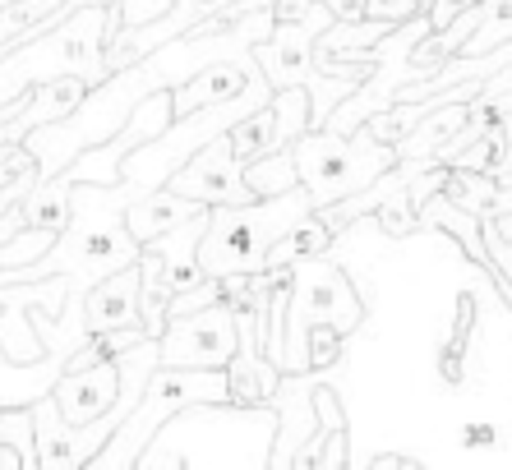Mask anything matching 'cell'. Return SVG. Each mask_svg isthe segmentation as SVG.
I'll list each match as a JSON object with an SVG mask.
<instances>
[{
    "mask_svg": "<svg viewBox=\"0 0 512 470\" xmlns=\"http://www.w3.org/2000/svg\"><path fill=\"white\" fill-rule=\"evenodd\" d=\"M314 212L305 185H291L273 199L227 203L208 208V226L199 235V268L208 277H231V272H263V254L282 240L291 226H300Z\"/></svg>",
    "mask_w": 512,
    "mask_h": 470,
    "instance_id": "obj_1",
    "label": "cell"
},
{
    "mask_svg": "<svg viewBox=\"0 0 512 470\" xmlns=\"http://www.w3.org/2000/svg\"><path fill=\"white\" fill-rule=\"evenodd\" d=\"M199 401H227V369H167L157 365L153 378L143 383V397L130 406V415L116 424V434L97 447V457L88 466H116L134 470L139 452L153 443V434L185 406Z\"/></svg>",
    "mask_w": 512,
    "mask_h": 470,
    "instance_id": "obj_2",
    "label": "cell"
},
{
    "mask_svg": "<svg viewBox=\"0 0 512 470\" xmlns=\"http://www.w3.org/2000/svg\"><path fill=\"white\" fill-rule=\"evenodd\" d=\"M314 323H328L342 337L365 323V300L351 291L346 272L328 263V254L291 263V300H286V323H282V374H310L305 332Z\"/></svg>",
    "mask_w": 512,
    "mask_h": 470,
    "instance_id": "obj_3",
    "label": "cell"
},
{
    "mask_svg": "<svg viewBox=\"0 0 512 470\" xmlns=\"http://www.w3.org/2000/svg\"><path fill=\"white\" fill-rule=\"evenodd\" d=\"M291 153H296L300 185H305V194H310L314 208L374 185L388 166H397L393 143L370 139L365 130L337 134V130H323L319 125V130L300 134V139L291 143Z\"/></svg>",
    "mask_w": 512,
    "mask_h": 470,
    "instance_id": "obj_4",
    "label": "cell"
},
{
    "mask_svg": "<svg viewBox=\"0 0 512 470\" xmlns=\"http://www.w3.org/2000/svg\"><path fill=\"white\" fill-rule=\"evenodd\" d=\"M231 355H236V314L227 300L167 318V328L157 332V365L167 369H227Z\"/></svg>",
    "mask_w": 512,
    "mask_h": 470,
    "instance_id": "obj_5",
    "label": "cell"
},
{
    "mask_svg": "<svg viewBox=\"0 0 512 470\" xmlns=\"http://www.w3.org/2000/svg\"><path fill=\"white\" fill-rule=\"evenodd\" d=\"M167 189L203 203V208H227V203L254 199L250 185H245V166L236 162V153H231V143H227V130L213 134L203 148H194V153L171 171Z\"/></svg>",
    "mask_w": 512,
    "mask_h": 470,
    "instance_id": "obj_6",
    "label": "cell"
},
{
    "mask_svg": "<svg viewBox=\"0 0 512 470\" xmlns=\"http://www.w3.org/2000/svg\"><path fill=\"white\" fill-rule=\"evenodd\" d=\"M47 392L65 424H93L116 406L120 369H116V360H97L88 369H65V374H56V383Z\"/></svg>",
    "mask_w": 512,
    "mask_h": 470,
    "instance_id": "obj_7",
    "label": "cell"
},
{
    "mask_svg": "<svg viewBox=\"0 0 512 470\" xmlns=\"http://www.w3.org/2000/svg\"><path fill=\"white\" fill-rule=\"evenodd\" d=\"M84 332H111V328H134L139 318V263H125V268L97 277L84 291Z\"/></svg>",
    "mask_w": 512,
    "mask_h": 470,
    "instance_id": "obj_8",
    "label": "cell"
},
{
    "mask_svg": "<svg viewBox=\"0 0 512 470\" xmlns=\"http://www.w3.org/2000/svg\"><path fill=\"white\" fill-rule=\"evenodd\" d=\"M254 74V60L250 56H227V60H213V65H203L199 74L190 79L171 83V111L176 116H190L199 106H213L222 97H236Z\"/></svg>",
    "mask_w": 512,
    "mask_h": 470,
    "instance_id": "obj_9",
    "label": "cell"
},
{
    "mask_svg": "<svg viewBox=\"0 0 512 470\" xmlns=\"http://www.w3.org/2000/svg\"><path fill=\"white\" fill-rule=\"evenodd\" d=\"M33 434H37V470H79L88 466L79 424H65L51 392L33 397Z\"/></svg>",
    "mask_w": 512,
    "mask_h": 470,
    "instance_id": "obj_10",
    "label": "cell"
},
{
    "mask_svg": "<svg viewBox=\"0 0 512 470\" xmlns=\"http://www.w3.org/2000/svg\"><path fill=\"white\" fill-rule=\"evenodd\" d=\"M310 397H314V420H319V429H314L310 443L291 457V466H319V470L351 466V457H346V415H342V406H337V392L314 388Z\"/></svg>",
    "mask_w": 512,
    "mask_h": 470,
    "instance_id": "obj_11",
    "label": "cell"
},
{
    "mask_svg": "<svg viewBox=\"0 0 512 470\" xmlns=\"http://www.w3.org/2000/svg\"><path fill=\"white\" fill-rule=\"evenodd\" d=\"M199 212H203V203L185 199V194H176V189H167V185H157V189H143L139 199L125 203V231L143 245V240H153V235L171 231V226L190 222Z\"/></svg>",
    "mask_w": 512,
    "mask_h": 470,
    "instance_id": "obj_12",
    "label": "cell"
},
{
    "mask_svg": "<svg viewBox=\"0 0 512 470\" xmlns=\"http://www.w3.org/2000/svg\"><path fill=\"white\" fill-rule=\"evenodd\" d=\"M70 185L74 180L65 171L56 176H37L33 189L19 199V212H24V226H37V231L60 235L65 222H70Z\"/></svg>",
    "mask_w": 512,
    "mask_h": 470,
    "instance_id": "obj_13",
    "label": "cell"
},
{
    "mask_svg": "<svg viewBox=\"0 0 512 470\" xmlns=\"http://www.w3.org/2000/svg\"><path fill=\"white\" fill-rule=\"evenodd\" d=\"M0 466H5V470H37L33 401L0 406Z\"/></svg>",
    "mask_w": 512,
    "mask_h": 470,
    "instance_id": "obj_14",
    "label": "cell"
},
{
    "mask_svg": "<svg viewBox=\"0 0 512 470\" xmlns=\"http://www.w3.org/2000/svg\"><path fill=\"white\" fill-rule=\"evenodd\" d=\"M268 106H273V139H277V148H291L305 130H314V106H310V88H305V83L273 88Z\"/></svg>",
    "mask_w": 512,
    "mask_h": 470,
    "instance_id": "obj_15",
    "label": "cell"
},
{
    "mask_svg": "<svg viewBox=\"0 0 512 470\" xmlns=\"http://www.w3.org/2000/svg\"><path fill=\"white\" fill-rule=\"evenodd\" d=\"M245 185H250L254 199H273L282 189L300 185L296 153H291V148H273V153L250 157V162H245Z\"/></svg>",
    "mask_w": 512,
    "mask_h": 470,
    "instance_id": "obj_16",
    "label": "cell"
},
{
    "mask_svg": "<svg viewBox=\"0 0 512 470\" xmlns=\"http://www.w3.org/2000/svg\"><path fill=\"white\" fill-rule=\"evenodd\" d=\"M512 37V0H480V19L457 56H485Z\"/></svg>",
    "mask_w": 512,
    "mask_h": 470,
    "instance_id": "obj_17",
    "label": "cell"
},
{
    "mask_svg": "<svg viewBox=\"0 0 512 470\" xmlns=\"http://www.w3.org/2000/svg\"><path fill=\"white\" fill-rule=\"evenodd\" d=\"M305 346H310V369L342 365V332L328 328V323H314V328L305 332Z\"/></svg>",
    "mask_w": 512,
    "mask_h": 470,
    "instance_id": "obj_18",
    "label": "cell"
},
{
    "mask_svg": "<svg viewBox=\"0 0 512 470\" xmlns=\"http://www.w3.org/2000/svg\"><path fill=\"white\" fill-rule=\"evenodd\" d=\"M176 0H120L116 10H120V28H143V24H153L157 14H167Z\"/></svg>",
    "mask_w": 512,
    "mask_h": 470,
    "instance_id": "obj_19",
    "label": "cell"
},
{
    "mask_svg": "<svg viewBox=\"0 0 512 470\" xmlns=\"http://www.w3.org/2000/svg\"><path fill=\"white\" fill-rule=\"evenodd\" d=\"M420 5L416 0H365V14L370 19H388V24H402V19H411Z\"/></svg>",
    "mask_w": 512,
    "mask_h": 470,
    "instance_id": "obj_20",
    "label": "cell"
},
{
    "mask_svg": "<svg viewBox=\"0 0 512 470\" xmlns=\"http://www.w3.org/2000/svg\"><path fill=\"white\" fill-rule=\"evenodd\" d=\"M328 5V14H333L337 24H356V19H370L365 14V0H323Z\"/></svg>",
    "mask_w": 512,
    "mask_h": 470,
    "instance_id": "obj_21",
    "label": "cell"
},
{
    "mask_svg": "<svg viewBox=\"0 0 512 470\" xmlns=\"http://www.w3.org/2000/svg\"><path fill=\"white\" fill-rule=\"evenodd\" d=\"M319 0H273V24H286V19H305Z\"/></svg>",
    "mask_w": 512,
    "mask_h": 470,
    "instance_id": "obj_22",
    "label": "cell"
},
{
    "mask_svg": "<svg viewBox=\"0 0 512 470\" xmlns=\"http://www.w3.org/2000/svg\"><path fill=\"white\" fill-rule=\"evenodd\" d=\"M480 93H512V60L508 65H499L489 79H480Z\"/></svg>",
    "mask_w": 512,
    "mask_h": 470,
    "instance_id": "obj_23",
    "label": "cell"
}]
</instances>
